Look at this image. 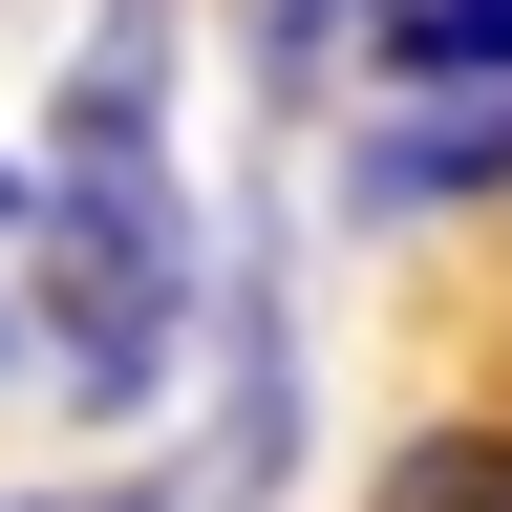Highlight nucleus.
Instances as JSON below:
<instances>
[{
	"instance_id": "f257e3e1",
	"label": "nucleus",
	"mask_w": 512,
	"mask_h": 512,
	"mask_svg": "<svg viewBox=\"0 0 512 512\" xmlns=\"http://www.w3.org/2000/svg\"><path fill=\"white\" fill-rule=\"evenodd\" d=\"M22 342H43V384L86 427H128L192 363V192L171 171H43V214H22Z\"/></svg>"
},
{
	"instance_id": "f03ea898",
	"label": "nucleus",
	"mask_w": 512,
	"mask_h": 512,
	"mask_svg": "<svg viewBox=\"0 0 512 512\" xmlns=\"http://www.w3.org/2000/svg\"><path fill=\"white\" fill-rule=\"evenodd\" d=\"M43 171H171V0H107V22H86Z\"/></svg>"
},
{
	"instance_id": "7ed1b4c3",
	"label": "nucleus",
	"mask_w": 512,
	"mask_h": 512,
	"mask_svg": "<svg viewBox=\"0 0 512 512\" xmlns=\"http://www.w3.org/2000/svg\"><path fill=\"white\" fill-rule=\"evenodd\" d=\"M512 192V86H427L406 128H363V214H470Z\"/></svg>"
},
{
	"instance_id": "20e7f679",
	"label": "nucleus",
	"mask_w": 512,
	"mask_h": 512,
	"mask_svg": "<svg viewBox=\"0 0 512 512\" xmlns=\"http://www.w3.org/2000/svg\"><path fill=\"white\" fill-rule=\"evenodd\" d=\"M363 512H512V427H406L363 470Z\"/></svg>"
},
{
	"instance_id": "39448f33",
	"label": "nucleus",
	"mask_w": 512,
	"mask_h": 512,
	"mask_svg": "<svg viewBox=\"0 0 512 512\" xmlns=\"http://www.w3.org/2000/svg\"><path fill=\"white\" fill-rule=\"evenodd\" d=\"M384 64H427V86H512V0H363Z\"/></svg>"
},
{
	"instance_id": "423d86ee",
	"label": "nucleus",
	"mask_w": 512,
	"mask_h": 512,
	"mask_svg": "<svg viewBox=\"0 0 512 512\" xmlns=\"http://www.w3.org/2000/svg\"><path fill=\"white\" fill-rule=\"evenodd\" d=\"M0 512H171V491H0Z\"/></svg>"
},
{
	"instance_id": "0eeeda50",
	"label": "nucleus",
	"mask_w": 512,
	"mask_h": 512,
	"mask_svg": "<svg viewBox=\"0 0 512 512\" xmlns=\"http://www.w3.org/2000/svg\"><path fill=\"white\" fill-rule=\"evenodd\" d=\"M22 214H43V171H0V256H22Z\"/></svg>"
},
{
	"instance_id": "6e6552de",
	"label": "nucleus",
	"mask_w": 512,
	"mask_h": 512,
	"mask_svg": "<svg viewBox=\"0 0 512 512\" xmlns=\"http://www.w3.org/2000/svg\"><path fill=\"white\" fill-rule=\"evenodd\" d=\"M0 342H22V278H0Z\"/></svg>"
}]
</instances>
